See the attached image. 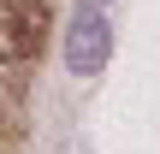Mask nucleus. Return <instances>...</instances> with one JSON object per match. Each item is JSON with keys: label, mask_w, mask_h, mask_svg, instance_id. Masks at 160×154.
<instances>
[{"label": "nucleus", "mask_w": 160, "mask_h": 154, "mask_svg": "<svg viewBox=\"0 0 160 154\" xmlns=\"http://www.w3.org/2000/svg\"><path fill=\"white\" fill-rule=\"evenodd\" d=\"M107 59H113V24H107V12L77 6V18L65 30V71L71 77H101Z\"/></svg>", "instance_id": "1"}, {"label": "nucleus", "mask_w": 160, "mask_h": 154, "mask_svg": "<svg viewBox=\"0 0 160 154\" xmlns=\"http://www.w3.org/2000/svg\"><path fill=\"white\" fill-rule=\"evenodd\" d=\"M77 6H89V12H101V6H113V0H77Z\"/></svg>", "instance_id": "2"}]
</instances>
